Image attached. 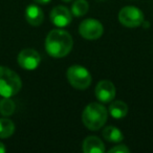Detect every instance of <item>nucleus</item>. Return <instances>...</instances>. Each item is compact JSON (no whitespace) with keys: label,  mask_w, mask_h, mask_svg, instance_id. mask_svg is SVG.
I'll use <instances>...</instances> for the list:
<instances>
[{"label":"nucleus","mask_w":153,"mask_h":153,"mask_svg":"<svg viewBox=\"0 0 153 153\" xmlns=\"http://www.w3.org/2000/svg\"><path fill=\"white\" fill-rule=\"evenodd\" d=\"M36 3H39V4H47V3L51 2V0H33Z\"/></svg>","instance_id":"a211bd4d"},{"label":"nucleus","mask_w":153,"mask_h":153,"mask_svg":"<svg viewBox=\"0 0 153 153\" xmlns=\"http://www.w3.org/2000/svg\"><path fill=\"white\" fill-rule=\"evenodd\" d=\"M16 105L11 98H4L1 102H0V113L3 114L4 117H9L12 115L15 112Z\"/></svg>","instance_id":"dca6fc26"},{"label":"nucleus","mask_w":153,"mask_h":153,"mask_svg":"<svg viewBox=\"0 0 153 153\" xmlns=\"http://www.w3.org/2000/svg\"><path fill=\"white\" fill-rule=\"evenodd\" d=\"M15 125L9 119H0V138H7L13 135Z\"/></svg>","instance_id":"4468645a"},{"label":"nucleus","mask_w":153,"mask_h":153,"mask_svg":"<svg viewBox=\"0 0 153 153\" xmlns=\"http://www.w3.org/2000/svg\"><path fill=\"white\" fill-rule=\"evenodd\" d=\"M144 20L143 12L135 7H125L119 13V21L126 27L133 28L140 26Z\"/></svg>","instance_id":"39448f33"},{"label":"nucleus","mask_w":153,"mask_h":153,"mask_svg":"<svg viewBox=\"0 0 153 153\" xmlns=\"http://www.w3.org/2000/svg\"><path fill=\"white\" fill-rule=\"evenodd\" d=\"M72 20V13L63 5L55 7L51 12V21L57 27H65Z\"/></svg>","instance_id":"1a4fd4ad"},{"label":"nucleus","mask_w":153,"mask_h":153,"mask_svg":"<svg viewBox=\"0 0 153 153\" xmlns=\"http://www.w3.org/2000/svg\"><path fill=\"white\" fill-rule=\"evenodd\" d=\"M18 64L25 70H35L41 63V56L37 51L25 48L19 53L17 57Z\"/></svg>","instance_id":"0eeeda50"},{"label":"nucleus","mask_w":153,"mask_h":153,"mask_svg":"<svg viewBox=\"0 0 153 153\" xmlns=\"http://www.w3.org/2000/svg\"><path fill=\"white\" fill-rule=\"evenodd\" d=\"M25 19L30 25L39 26L44 21V14L39 7L30 4L25 9Z\"/></svg>","instance_id":"9b49d317"},{"label":"nucleus","mask_w":153,"mask_h":153,"mask_svg":"<svg viewBox=\"0 0 153 153\" xmlns=\"http://www.w3.org/2000/svg\"><path fill=\"white\" fill-rule=\"evenodd\" d=\"M89 10V4L86 0H76L71 5V13L76 17H82L86 15Z\"/></svg>","instance_id":"2eb2a0df"},{"label":"nucleus","mask_w":153,"mask_h":153,"mask_svg":"<svg viewBox=\"0 0 153 153\" xmlns=\"http://www.w3.org/2000/svg\"><path fill=\"white\" fill-rule=\"evenodd\" d=\"M74 41L70 34L61 28H56L48 33L45 39V49L51 57L63 58L71 51Z\"/></svg>","instance_id":"f257e3e1"},{"label":"nucleus","mask_w":153,"mask_h":153,"mask_svg":"<svg viewBox=\"0 0 153 153\" xmlns=\"http://www.w3.org/2000/svg\"><path fill=\"white\" fill-rule=\"evenodd\" d=\"M67 81L76 89L84 90L87 89L91 84V74L87 68L80 65H72L66 72Z\"/></svg>","instance_id":"20e7f679"},{"label":"nucleus","mask_w":153,"mask_h":153,"mask_svg":"<svg viewBox=\"0 0 153 153\" xmlns=\"http://www.w3.org/2000/svg\"><path fill=\"white\" fill-rule=\"evenodd\" d=\"M109 153H129L130 149L126 145H117L113 148L109 149Z\"/></svg>","instance_id":"f3484780"},{"label":"nucleus","mask_w":153,"mask_h":153,"mask_svg":"<svg viewBox=\"0 0 153 153\" xmlns=\"http://www.w3.org/2000/svg\"><path fill=\"white\" fill-rule=\"evenodd\" d=\"M5 151H7V148H5L4 144L0 143V153H4Z\"/></svg>","instance_id":"6ab92c4d"},{"label":"nucleus","mask_w":153,"mask_h":153,"mask_svg":"<svg viewBox=\"0 0 153 153\" xmlns=\"http://www.w3.org/2000/svg\"><path fill=\"white\" fill-rule=\"evenodd\" d=\"M102 135L109 143H121L124 140V135L119 128L114 126H107L102 131Z\"/></svg>","instance_id":"ddd939ff"},{"label":"nucleus","mask_w":153,"mask_h":153,"mask_svg":"<svg viewBox=\"0 0 153 153\" xmlns=\"http://www.w3.org/2000/svg\"><path fill=\"white\" fill-rule=\"evenodd\" d=\"M79 33L82 38L87 40H97L101 38L104 33L103 24L99 20L88 18L81 22L79 25Z\"/></svg>","instance_id":"423d86ee"},{"label":"nucleus","mask_w":153,"mask_h":153,"mask_svg":"<svg viewBox=\"0 0 153 153\" xmlns=\"http://www.w3.org/2000/svg\"><path fill=\"white\" fill-rule=\"evenodd\" d=\"M108 117L107 109L100 103H90L82 113L84 126L91 131H98L106 124Z\"/></svg>","instance_id":"f03ea898"},{"label":"nucleus","mask_w":153,"mask_h":153,"mask_svg":"<svg viewBox=\"0 0 153 153\" xmlns=\"http://www.w3.org/2000/svg\"><path fill=\"white\" fill-rule=\"evenodd\" d=\"M117 89L112 82L108 80L100 81L96 86V97L101 103H110L115 98Z\"/></svg>","instance_id":"6e6552de"},{"label":"nucleus","mask_w":153,"mask_h":153,"mask_svg":"<svg viewBox=\"0 0 153 153\" xmlns=\"http://www.w3.org/2000/svg\"><path fill=\"white\" fill-rule=\"evenodd\" d=\"M64 2H70V1H74V0H63Z\"/></svg>","instance_id":"aec40b11"},{"label":"nucleus","mask_w":153,"mask_h":153,"mask_svg":"<svg viewBox=\"0 0 153 153\" xmlns=\"http://www.w3.org/2000/svg\"><path fill=\"white\" fill-rule=\"evenodd\" d=\"M22 82L17 72L5 66H0V96L12 98L20 91Z\"/></svg>","instance_id":"7ed1b4c3"},{"label":"nucleus","mask_w":153,"mask_h":153,"mask_svg":"<svg viewBox=\"0 0 153 153\" xmlns=\"http://www.w3.org/2000/svg\"><path fill=\"white\" fill-rule=\"evenodd\" d=\"M82 150L84 153H104L105 145L98 136L90 135L83 140Z\"/></svg>","instance_id":"9d476101"},{"label":"nucleus","mask_w":153,"mask_h":153,"mask_svg":"<svg viewBox=\"0 0 153 153\" xmlns=\"http://www.w3.org/2000/svg\"><path fill=\"white\" fill-rule=\"evenodd\" d=\"M108 113L113 119H123L128 113V106L123 101L110 102L108 108Z\"/></svg>","instance_id":"f8f14e48"}]
</instances>
